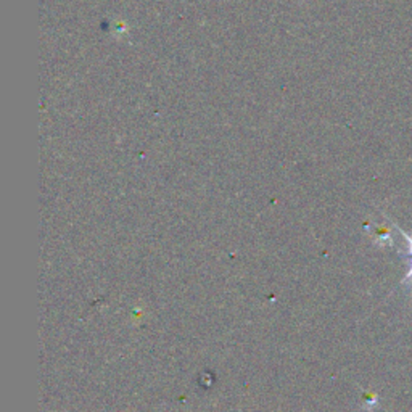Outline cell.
Segmentation results:
<instances>
[{
  "mask_svg": "<svg viewBox=\"0 0 412 412\" xmlns=\"http://www.w3.org/2000/svg\"><path fill=\"white\" fill-rule=\"evenodd\" d=\"M399 234H401V235L404 237V240H406V242H408V244H409V251H408V253H406V255H403V256H404L406 259H408V261L411 263V270H409V273H408V274H406L404 284H406V282H411V284H412V237H411L409 234H406L403 229H399Z\"/></svg>",
  "mask_w": 412,
  "mask_h": 412,
  "instance_id": "6da1fadb",
  "label": "cell"
},
{
  "mask_svg": "<svg viewBox=\"0 0 412 412\" xmlns=\"http://www.w3.org/2000/svg\"><path fill=\"white\" fill-rule=\"evenodd\" d=\"M375 240H377V242H380V245H383V244H388V245H392V244H393V239H392V230L388 229V227H379V229H377Z\"/></svg>",
  "mask_w": 412,
  "mask_h": 412,
  "instance_id": "7a4b0ae2",
  "label": "cell"
}]
</instances>
